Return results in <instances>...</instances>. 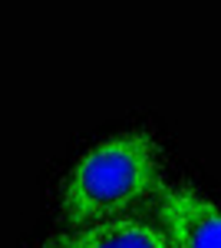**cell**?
Segmentation results:
<instances>
[{"label":"cell","mask_w":221,"mask_h":248,"mask_svg":"<svg viewBox=\"0 0 221 248\" xmlns=\"http://www.w3.org/2000/svg\"><path fill=\"white\" fill-rule=\"evenodd\" d=\"M165 159L159 139L129 126L99 136L70 162L56 189L59 229H79L119 215H146L162 199Z\"/></svg>","instance_id":"6da1fadb"},{"label":"cell","mask_w":221,"mask_h":248,"mask_svg":"<svg viewBox=\"0 0 221 248\" xmlns=\"http://www.w3.org/2000/svg\"><path fill=\"white\" fill-rule=\"evenodd\" d=\"M155 218L172 248H221V202L192 182H168Z\"/></svg>","instance_id":"7a4b0ae2"},{"label":"cell","mask_w":221,"mask_h":248,"mask_svg":"<svg viewBox=\"0 0 221 248\" xmlns=\"http://www.w3.org/2000/svg\"><path fill=\"white\" fill-rule=\"evenodd\" d=\"M40 248H172L159 218L152 215H119L79 229H56Z\"/></svg>","instance_id":"3957f363"}]
</instances>
